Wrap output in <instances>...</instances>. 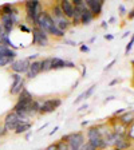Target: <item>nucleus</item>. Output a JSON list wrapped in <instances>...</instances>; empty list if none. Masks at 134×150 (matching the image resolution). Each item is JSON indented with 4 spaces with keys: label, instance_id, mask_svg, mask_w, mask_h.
I'll return each instance as SVG.
<instances>
[{
    "label": "nucleus",
    "instance_id": "obj_30",
    "mask_svg": "<svg viewBox=\"0 0 134 150\" xmlns=\"http://www.w3.org/2000/svg\"><path fill=\"white\" fill-rule=\"evenodd\" d=\"M81 51H82V52H89V51H90V48H89L87 46L82 44V46H81Z\"/></svg>",
    "mask_w": 134,
    "mask_h": 150
},
{
    "label": "nucleus",
    "instance_id": "obj_28",
    "mask_svg": "<svg viewBox=\"0 0 134 150\" xmlns=\"http://www.w3.org/2000/svg\"><path fill=\"white\" fill-rule=\"evenodd\" d=\"M7 134H8V131H7L4 127H0V137H6Z\"/></svg>",
    "mask_w": 134,
    "mask_h": 150
},
{
    "label": "nucleus",
    "instance_id": "obj_21",
    "mask_svg": "<svg viewBox=\"0 0 134 150\" xmlns=\"http://www.w3.org/2000/svg\"><path fill=\"white\" fill-rule=\"evenodd\" d=\"M47 35H51V36H54V38H63L65 36V32L60 31L59 28H56V25H52L51 28H48Z\"/></svg>",
    "mask_w": 134,
    "mask_h": 150
},
{
    "label": "nucleus",
    "instance_id": "obj_40",
    "mask_svg": "<svg viewBox=\"0 0 134 150\" xmlns=\"http://www.w3.org/2000/svg\"><path fill=\"white\" fill-rule=\"evenodd\" d=\"M114 150H118V149H116V147H114Z\"/></svg>",
    "mask_w": 134,
    "mask_h": 150
},
{
    "label": "nucleus",
    "instance_id": "obj_3",
    "mask_svg": "<svg viewBox=\"0 0 134 150\" xmlns=\"http://www.w3.org/2000/svg\"><path fill=\"white\" fill-rule=\"evenodd\" d=\"M60 105H62V99H59V98L46 99L43 103H40L39 114H50V112H54Z\"/></svg>",
    "mask_w": 134,
    "mask_h": 150
},
{
    "label": "nucleus",
    "instance_id": "obj_27",
    "mask_svg": "<svg viewBox=\"0 0 134 150\" xmlns=\"http://www.w3.org/2000/svg\"><path fill=\"white\" fill-rule=\"evenodd\" d=\"M19 28H20L22 31H24V32H30V31H31V30H30V28H28L26 24H23V23H20V24H19Z\"/></svg>",
    "mask_w": 134,
    "mask_h": 150
},
{
    "label": "nucleus",
    "instance_id": "obj_35",
    "mask_svg": "<svg viewBox=\"0 0 134 150\" xmlns=\"http://www.w3.org/2000/svg\"><path fill=\"white\" fill-rule=\"evenodd\" d=\"M119 9H121V13H125V11H126V8L123 6H119Z\"/></svg>",
    "mask_w": 134,
    "mask_h": 150
},
{
    "label": "nucleus",
    "instance_id": "obj_29",
    "mask_svg": "<svg viewBox=\"0 0 134 150\" xmlns=\"http://www.w3.org/2000/svg\"><path fill=\"white\" fill-rule=\"evenodd\" d=\"M38 56H39V54H34V55H30V56H28L27 59H28V60H30V62H34V60H35V59H36Z\"/></svg>",
    "mask_w": 134,
    "mask_h": 150
},
{
    "label": "nucleus",
    "instance_id": "obj_20",
    "mask_svg": "<svg viewBox=\"0 0 134 150\" xmlns=\"http://www.w3.org/2000/svg\"><path fill=\"white\" fill-rule=\"evenodd\" d=\"M30 129H31V122H28V121L22 122V123L15 129V134H23V133L28 131Z\"/></svg>",
    "mask_w": 134,
    "mask_h": 150
},
{
    "label": "nucleus",
    "instance_id": "obj_22",
    "mask_svg": "<svg viewBox=\"0 0 134 150\" xmlns=\"http://www.w3.org/2000/svg\"><path fill=\"white\" fill-rule=\"evenodd\" d=\"M13 62V59H11V58H8V56H0V67H6V66L11 64V63Z\"/></svg>",
    "mask_w": 134,
    "mask_h": 150
},
{
    "label": "nucleus",
    "instance_id": "obj_11",
    "mask_svg": "<svg viewBox=\"0 0 134 150\" xmlns=\"http://www.w3.org/2000/svg\"><path fill=\"white\" fill-rule=\"evenodd\" d=\"M63 67H70V69H74L75 63L69 62V60L60 59V58H52V70H59Z\"/></svg>",
    "mask_w": 134,
    "mask_h": 150
},
{
    "label": "nucleus",
    "instance_id": "obj_1",
    "mask_svg": "<svg viewBox=\"0 0 134 150\" xmlns=\"http://www.w3.org/2000/svg\"><path fill=\"white\" fill-rule=\"evenodd\" d=\"M63 142H66L67 145V150H79V147L86 142L84 141V134L82 131H77V133H70L62 137Z\"/></svg>",
    "mask_w": 134,
    "mask_h": 150
},
{
    "label": "nucleus",
    "instance_id": "obj_13",
    "mask_svg": "<svg viewBox=\"0 0 134 150\" xmlns=\"http://www.w3.org/2000/svg\"><path fill=\"white\" fill-rule=\"evenodd\" d=\"M55 25H56V28H59L60 31L66 32L70 27H71V20H69L67 18H65V16H63V18L55 19Z\"/></svg>",
    "mask_w": 134,
    "mask_h": 150
},
{
    "label": "nucleus",
    "instance_id": "obj_8",
    "mask_svg": "<svg viewBox=\"0 0 134 150\" xmlns=\"http://www.w3.org/2000/svg\"><path fill=\"white\" fill-rule=\"evenodd\" d=\"M103 3H105V0H86L84 1L87 9L93 13L94 18H97V16H99L102 13Z\"/></svg>",
    "mask_w": 134,
    "mask_h": 150
},
{
    "label": "nucleus",
    "instance_id": "obj_39",
    "mask_svg": "<svg viewBox=\"0 0 134 150\" xmlns=\"http://www.w3.org/2000/svg\"><path fill=\"white\" fill-rule=\"evenodd\" d=\"M102 27H103V28H106V27H107V23H106V22H103V23H102Z\"/></svg>",
    "mask_w": 134,
    "mask_h": 150
},
{
    "label": "nucleus",
    "instance_id": "obj_34",
    "mask_svg": "<svg viewBox=\"0 0 134 150\" xmlns=\"http://www.w3.org/2000/svg\"><path fill=\"white\" fill-rule=\"evenodd\" d=\"M105 39L106 40H113V35H105Z\"/></svg>",
    "mask_w": 134,
    "mask_h": 150
},
{
    "label": "nucleus",
    "instance_id": "obj_14",
    "mask_svg": "<svg viewBox=\"0 0 134 150\" xmlns=\"http://www.w3.org/2000/svg\"><path fill=\"white\" fill-rule=\"evenodd\" d=\"M95 87H97V86H95V84H93V86H90V87H89L86 91H83V93H82L81 95H79V97L74 100V105H78V103H81L82 100H84V99H87V98H90L91 95H93V93H94V90H95Z\"/></svg>",
    "mask_w": 134,
    "mask_h": 150
},
{
    "label": "nucleus",
    "instance_id": "obj_23",
    "mask_svg": "<svg viewBox=\"0 0 134 150\" xmlns=\"http://www.w3.org/2000/svg\"><path fill=\"white\" fill-rule=\"evenodd\" d=\"M79 150H97V149H95L94 146H91L89 142H84V144L82 145L81 147H79Z\"/></svg>",
    "mask_w": 134,
    "mask_h": 150
},
{
    "label": "nucleus",
    "instance_id": "obj_6",
    "mask_svg": "<svg viewBox=\"0 0 134 150\" xmlns=\"http://www.w3.org/2000/svg\"><path fill=\"white\" fill-rule=\"evenodd\" d=\"M12 84H11V90H9V93L12 94V95H19V93L24 88V78H23L22 75L19 74H15V72H12Z\"/></svg>",
    "mask_w": 134,
    "mask_h": 150
},
{
    "label": "nucleus",
    "instance_id": "obj_37",
    "mask_svg": "<svg viewBox=\"0 0 134 150\" xmlns=\"http://www.w3.org/2000/svg\"><path fill=\"white\" fill-rule=\"evenodd\" d=\"M116 83H118V79H114V81L110 82V86H113V84H116Z\"/></svg>",
    "mask_w": 134,
    "mask_h": 150
},
{
    "label": "nucleus",
    "instance_id": "obj_16",
    "mask_svg": "<svg viewBox=\"0 0 134 150\" xmlns=\"http://www.w3.org/2000/svg\"><path fill=\"white\" fill-rule=\"evenodd\" d=\"M18 100H20V102H31V100H34V97H32V94L24 87L20 93H19Z\"/></svg>",
    "mask_w": 134,
    "mask_h": 150
},
{
    "label": "nucleus",
    "instance_id": "obj_36",
    "mask_svg": "<svg viewBox=\"0 0 134 150\" xmlns=\"http://www.w3.org/2000/svg\"><path fill=\"white\" fill-rule=\"evenodd\" d=\"M58 130H59V127H58V126H56V127L54 129V130H52V131H51V133H50V135H52L54 133H56V131H58Z\"/></svg>",
    "mask_w": 134,
    "mask_h": 150
},
{
    "label": "nucleus",
    "instance_id": "obj_25",
    "mask_svg": "<svg viewBox=\"0 0 134 150\" xmlns=\"http://www.w3.org/2000/svg\"><path fill=\"white\" fill-rule=\"evenodd\" d=\"M56 149L58 150H67V145H66V142H63V141H59V142H56Z\"/></svg>",
    "mask_w": 134,
    "mask_h": 150
},
{
    "label": "nucleus",
    "instance_id": "obj_4",
    "mask_svg": "<svg viewBox=\"0 0 134 150\" xmlns=\"http://www.w3.org/2000/svg\"><path fill=\"white\" fill-rule=\"evenodd\" d=\"M22 122H26V121H23V119L19 118L16 112L11 111V112H8V114L6 115V118H4V126L3 127L6 129L7 131H15V129L18 127Z\"/></svg>",
    "mask_w": 134,
    "mask_h": 150
},
{
    "label": "nucleus",
    "instance_id": "obj_10",
    "mask_svg": "<svg viewBox=\"0 0 134 150\" xmlns=\"http://www.w3.org/2000/svg\"><path fill=\"white\" fill-rule=\"evenodd\" d=\"M39 74H40V60H34V62L30 63V67L26 72L27 79H32L35 76H38Z\"/></svg>",
    "mask_w": 134,
    "mask_h": 150
},
{
    "label": "nucleus",
    "instance_id": "obj_18",
    "mask_svg": "<svg viewBox=\"0 0 134 150\" xmlns=\"http://www.w3.org/2000/svg\"><path fill=\"white\" fill-rule=\"evenodd\" d=\"M52 70V58H44L40 60V72Z\"/></svg>",
    "mask_w": 134,
    "mask_h": 150
},
{
    "label": "nucleus",
    "instance_id": "obj_17",
    "mask_svg": "<svg viewBox=\"0 0 134 150\" xmlns=\"http://www.w3.org/2000/svg\"><path fill=\"white\" fill-rule=\"evenodd\" d=\"M8 56V58H11V59L15 60L16 58V51L12 50V48H8V47L3 46V44H0V56Z\"/></svg>",
    "mask_w": 134,
    "mask_h": 150
},
{
    "label": "nucleus",
    "instance_id": "obj_9",
    "mask_svg": "<svg viewBox=\"0 0 134 150\" xmlns=\"http://www.w3.org/2000/svg\"><path fill=\"white\" fill-rule=\"evenodd\" d=\"M59 6L62 8V12L65 15V18L71 20L72 15H74V6H72L71 0H62V1H59Z\"/></svg>",
    "mask_w": 134,
    "mask_h": 150
},
{
    "label": "nucleus",
    "instance_id": "obj_31",
    "mask_svg": "<svg viewBox=\"0 0 134 150\" xmlns=\"http://www.w3.org/2000/svg\"><path fill=\"white\" fill-rule=\"evenodd\" d=\"M46 150H58V149H56V144H51L50 146H47Z\"/></svg>",
    "mask_w": 134,
    "mask_h": 150
},
{
    "label": "nucleus",
    "instance_id": "obj_33",
    "mask_svg": "<svg viewBox=\"0 0 134 150\" xmlns=\"http://www.w3.org/2000/svg\"><path fill=\"white\" fill-rule=\"evenodd\" d=\"M133 18H134V11H133V9H130V12H129V19L131 20Z\"/></svg>",
    "mask_w": 134,
    "mask_h": 150
},
{
    "label": "nucleus",
    "instance_id": "obj_2",
    "mask_svg": "<svg viewBox=\"0 0 134 150\" xmlns=\"http://www.w3.org/2000/svg\"><path fill=\"white\" fill-rule=\"evenodd\" d=\"M87 142L91 146L95 147L97 150H103L107 147L102 138V134H101L98 126H93V127H90L87 130Z\"/></svg>",
    "mask_w": 134,
    "mask_h": 150
},
{
    "label": "nucleus",
    "instance_id": "obj_5",
    "mask_svg": "<svg viewBox=\"0 0 134 150\" xmlns=\"http://www.w3.org/2000/svg\"><path fill=\"white\" fill-rule=\"evenodd\" d=\"M32 44H36V46H42L46 47L48 46V35L44 31H42L40 28L38 27H32Z\"/></svg>",
    "mask_w": 134,
    "mask_h": 150
},
{
    "label": "nucleus",
    "instance_id": "obj_38",
    "mask_svg": "<svg viewBox=\"0 0 134 150\" xmlns=\"http://www.w3.org/2000/svg\"><path fill=\"white\" fill-rule=\"evenodd\" d=\"M86 109H87V105H83V106L79 109V111H83V110H86Z\"/></svg>",
    "mask_w": 134,
    "mask_h": 150
},
{
    "label": "nucleus",
    "instance_id": "obj_32",
    "mask_svg": "<svg viewBox=\"0 0 134 150\" xmlns=\"http://www.w3.org/2000/svg\"><path fill=\"white\" fill-rule=\"evenodd\" d=\"M65 43H69L70 46H77V43H75V42H72V40H67V39H65Z\"/></svg>",
    "mask_w": 134,
    "mask_h": 150
},
{
    "label": "nucleus",
    "instance_id": "obj_12",
    "mask_svg": "<svg viewBox=\"0 0 134 150\" xmlns=\"http://www.w3.org/2000/svg\"><path fill=\"white\" fill-rule=\"evenodd\" d=\"M118 122L122 126H125V127H128L129 125H131V123H133V110H130V111H125L122 115H119Z\"/></svg>",
    "mask_w": 134,
    "mask_h": 150
},
{
    "label": "nucleus",
    "instance_id": "obj_19",
    "mask_svg": "<svg viewBox=\"0 0 134 150\" xmlns=\"http://www.w3.org/2000/svg\"><path fill=\"white\" fill-rule=\"evenodd\" d=\"M50 15L54 18V20H55V19H59V18H63V16H65V15H63V12H62V8H60L59 3H56V4H54V6H52Z\"/></svg>",
    "mask_w": 134,
    "mask_h": 150
},
{
    "label": "nucleus",
    "instance_id": "obj_15",
    "mask_svg": "<svg viewBox=\"0 0 134 150\" xmlns=\"http://www.w3.org/2000/svg\"><path fill=\"white\" fill-rule=\"evenodd\" d=\"M94 20V16H93V13L90 12L87 9V7L84 8V11L82 12V16H81V24H83V25H89L91 22Z\"/></svg>",
    "mask_w": 134,
    "mask_h": 150
},
{
    "label": "nucleus",
    "instance_id": "obj_26",
    "mask_svg": "<svg viewBox=\"0 0 134 150\" xmlns=\"http://www.w3.org/2000/svg\"><path fill=\"white\" fill-rule=\"evenodd\" d=\"M116 62H117V60H116V59H113V60H111V62H110V63H109V64H107V66H106V67H105V69H103V71H109V70H110V69H111L113 66L116 64Z\"/></svg>",
    "mask_w": 134,
    "mask_h": 150
},
{
    "label": "nucleus",
    "instance_id": "obj_7",
    "mask_svg": "<svg viewBox=\"0 0 134 150\" xmlns=\"http://www.w3.org/2000/svg\"><path fill=\"white\" fill-rule=\"evenodd\" d=\"M30 63L31 62H30L27 58H24V59H16L11 63V70H12V72L19 74V75L26 74L28 67H30Z\"/></svg>",
    "mask_w": 134,
    "mask_h": 150
},
{
    "label": "nucleus",
    "instance_id": "obj_24",
    "mask_svg": "<svg viewBox=\"0 0 134 150\" xmlns=\"http://www.w3.org/2000/svg\"><path fill=\"white\" fill-rule=\"evenodd\" d=\"M133 43H134V39L131 38L130 42H129V43L126 44V48H125V54H126V55H129V52L131 51V48H133Z\"/></svg>",
    "mask_w": 134,
    "mask_h": 150
}]
</instances>
